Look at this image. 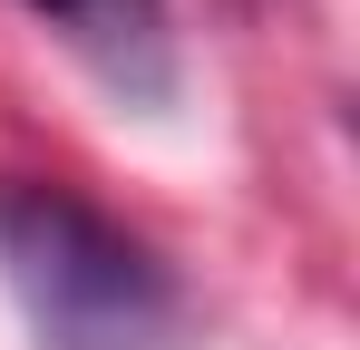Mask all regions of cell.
<instances>
[{"mask_svg": "<svg viewBox=\"0 0 360 350\" xmlns=\"http://www.w3.org/2000/svg\"><path fill=\"white\" fill-rule=\"evenodd\" d=\"M0 273L39 350H185L176 273L68 185H0Z\"/></svg>", "mask_w": 360, "mask_h": 350, "instance_id": "1", "label": "cell"}, {"mask_svg": "<svg viewBox=\"0 0 360 350\" xmlns=\"http://www.w3.org/2000/svg\"><path fill=\"white\" fill-rule=\"evenodd\" d=\"M117 98L166 108L176 98V10L166 0H30Z\"/></svg>", "mask_w": 360, "mask_h": 350, "instance_id": "2", "label": "cell"}]
</instances>
